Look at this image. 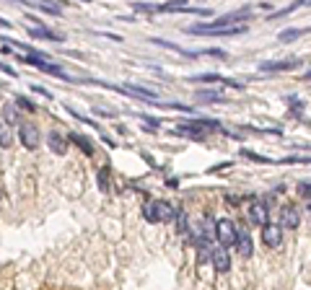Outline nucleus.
Returning <instances> with one entry per match:
<instances>
[{
  "mask_svg": "<svg viewBox=\"0 0 311 290\" xmlns=\"http://www.w3.org/2000/svg\"><path fill=\"white\" fill-rule=\"evenodd\" d=\"M298 192H301V194H306V197H311V184H301V187H298Z\"/></svg>",
  "mask_w": 311,
  "mask_h": 290,
  "instance_id": "nucleus-23",
  "label": "nucleus"
},
{
  "mask_svg": "<svg viewBox=\"0 0 311 290\" xmlns=\"http://www.w3.org/2000/svg\"><path fill=\"white\" fill-rule=\"evenodd\" d=\"M197 98H200V101H223V96L221 94H213V91H200Z\"/></svg>",
  "mask_w": 311,
  "mask_h": 290,
  "instance_id": "nucleus-18",
  "label": "nucleus"
},
{
  "mask_svg": "<svg viewBox=\"0 0 311 290\" xmlns=\"http://www.w3.org/2000/svg\"><path fill=\"white\" fill-rule=\"evenodd\" d=\"M47 145H50L52 153H57V156H65V153H68V140L62 138V135H57V132H50Z\"/></svg>",
  "mask_w": 311,
  "mask_h": 290,
  "instance_id": "nucleus-10",
  "label": "nucleus"
},
{
  "mask_svg": "<svg viewBox=\"0 0 311 290\" xmlns=\"http://www.w3.org/2000/svg\"><path fill=\"white\" fill-rule=\"evenodd\" d=\"M301 34H304L301 29H285V31H280L278 39H280V42H290V39H298Z\"/></svg>",
  "mask_w": 311,
  "mask_h": 290,
  "instance_id": "nucleus-17",
  "label": "nucleus"
},
{
  "mask_svg": "<svg viewBox=\"0 0 311 290\" xmlns=\"http://www.w3.org/2000/svg\"><path fill=\"white\" fill-rule=\"evenodd\" d=\"M3 120L11 124V122H18V109H16V104H5L3 106Z\"/></svg>",
  "mask_w": 311,
  "mask_h": 290,
  "instance_id": "nucleus-16",
  "label": "nucleus"
},
{
  "mask_svg": "<svg viewBox=\"0 0 311 290\" xmlns=\"http://www.w3.org/2000/svg\"><path fill=\"white\" fill-rule=\"evenodd\" d=\"M189 34H205V36H239L246 31V26H215V29H205V26H189Z\"/></svg>",
  "mask_w": 311,
  "mask_h": 290,
  "instance_id": "nucleus-2",
  "label": "nucleus"
},
{
  "mask_svg": "<svg viewBox=\"0 0 311 290\" xmlns=\"http://www.w3.org/2000/svg\"><path fill=\"white\" fill-rule=\"evenodd\" d=\"M177 220H179V231L184 233V231H187V215H184V213L179 210V213H177Z\"/></svg>",
  "mask_w": 311,
  "mask_h": 290,
  "instance_id": "nucleus-21",
  "label": "nucleus"
},
{
  "mask_svg": "<svg viewBox=\"0 0 311 290\" xmlns=\"http://www.w3.org/2000/svg\"><path fill=\"white\" fill-rule=\"evenodd\" d=\"M70 143H76L80 150L86 153V156H94V148H91V140H86L83 135H78V132H70V138H68Z\"/></svg>",
  "mask_w": 311,
  "mask_h": 290,
  "instance_id": "nucleus-13",
  "label": "nucleus"
},
{
  "mask_svg": "<svg viewBox=\"0 0 311 290\" xmlns=\"http://www.w3.org/2000/svg\"><path fill=\"white\" fill-rule=\"evenodd\" d=\"M0 26H11V21H5V18H0Z\"/></svg>",
  "mask_w": 311,
  "mask_h": 290,
  "instance_id": "nucleus-25",
  "label": "nucleus"
},
{
  "mask_svg": "<svg viewBox=\"0 0 311 290\" xmlns=\"http://www.w3.org/2000/svg\"><path fill=\"white\" fill-rule=\"evenodd\" d=\"M262 241L267 243L270 249H278L280 243H283V225L278 223H264L262 225Z\"/></svg>",
  "mask_w": 311,
  "mask_h": 290,
  "instance_id": "nucleus-4",
  "label": "nucleus"
},
{
  "mask_svg": "<svg viewBox=\"0 0 311 290\" xmlns=\"http://www.w3.org/2000/svg\"><path fill=\"white\" fill-rule=\"evenodd\" d=\"M13 145V132L11 127H8V122L0 124V148H11Z\"/></svg>",
  "mask_w": 311,
  "mask_h": 290,
  "instance_id": "nucleus-15",
  "label": "nucleus"
},
{
  "mask_svg": "<svg viewBox=\"0 0 311 290\" xmlns=\"http://www.w3.org/2000/svg\"><path fill=\"white\" fill-rule=\"evenodd\" d=\"M156 207V218H158V223H169L177 218V210H174L171 202H163V199H158V202H153Z\"/></svg>",
  "mask_w": 311,
  "mask_h": 290,
  "instance_id": "nucleus-8",
  "label": "nucleus"
},
{
  "mask_svg": "<svg viewBox=\"0 0 311 290\" xmlns=\"http://www.w3.org/2000/svg\"><path fill=\"white\" fill-rule=\"evenodd\" d=\"M236 236H239V225H236L233 220H228V218L215 220V239H218V243H223V246H233Z\"/></svg>",
  "mask_w": 311,
  "mask_h": 290,
  "instance_id": "nucleus-1",
  "label": "nucleus"
},
{
  "mask_svg": "<svg viewBox=\"0 0 311 290\" xmlns=\"http://www.w3.org/2000/svg\"><path fill=\"white\" fill-rule=\"evenodd\" d=\"M298 65V60H285V62H259V70L264 72H275V70H293Z\"/></svg>",
  "mask_w": 311,
  "mask_h": 290,
  "instance_id": "nucleus-11",
  "label": "nucleus"
},
{
  "mask_svg": "<svg viewBox=\"0 0 311 290\" xmlns=\"http://www.w3.org/2000/svg\"><path fill=\"white\" fill-rule=\"evenodd\" d=\"M106 174H109L106 169L99 171V187H102V189H109V184H106Z\"/></svg>",
  "mask_w": 311,
  "mask_h": 290,
  "instance_id": "nucleus-22",
  "label": "nucleus"
},
{
  "mask_svg": "<svg viewBox=\"0 0 311 290\" xmlns=\"http://www.w3.org/2000/svg\"><path fill=\"white\" fill-rule=\"evenodd\" d=\"M306 78H311V72H306Z\"/></svg>",
  "mask_w": 311,
  "mask_h": 290,
  "instance_id": "nucleus-26",
  "label": "nucleus"
},
{
  "mask_svg": "<svg viewBox=\"0 0 311 290\" xmlns=\"http://www.w3.org/2000/svg\"><path fill=\"white\" fill-rule=\"evenodd\" d=\"M83 3H88V0H83Z\"/></svg>",
  "mask_w": 311,
  "mask_h": 290,
  "instance_id": "nucleus-27",
  "label": "nucleus"
},
{
  "mask_svg": "<svg viewBox=\"0 0 311 290\" xmlns=\"http://www.w3.org/2000/svg\"><path fill=\"white\" fill-rule=\"evenodd\" d=\"M249 218H252V223H257V225L270 223V213H267V207H264L262 202L249 205Z\"/></svg>",
  "mask_w": 311,
  "mask_h": 290,
  "instance_id": "nucleus-9",
  "label": "nucleus"
},
{
  "mask_svg": "<svg viewBox=\"0 0 311 290\" xmlns=\"http://www.w3.org/2000/svg\"><path fill=\"white\" fill-rule=\"evenodd\" d=\"M143 215H145V220L148 223H158V218H156V207H153V202H148L143 207Z\"/></svg>",
  "mask_w": 311,
  "mask_h": 290,
  "instance_id": "nucleus-19",
  "label": "nucleus"
},
{
  "mask_svg": "<svg viewBox=\"0 0 311 290\" xmlns=\"http://www.w3.org/2000/svg\"><path fill=\"white\" fill-rule=\"evenodd\" d=\"M18 138H21V145H24V148H29V150H36V148H39V143H42L39 130H36L34 124H26V122H21Z\"/></svg>",
  "mask_w": 311,
  "mask_h": 290,
  "instance_id": "nucleus-3",
  "label": "nucleus"
},
{
  "mask_svg": "<svg viewBox=\"0 0 311 290\" xmlns=\"http://www.w3.org/2000/svg\"><path fill=\"white\" fill-rule=\"evenodd\" d=\"M280 225L283 228H298L301 225V213L296 210V207H283L280 210Z\"/></svg>",
  "mask_w": 311,
  "mask_h": 290,
  "instance_id": "nucleus-6",
  "label": "nucleus"
},
{
  "mask_svg": "<svg viewBox=\"0 0 311 290\" xmlns=\"http://www.w3.org/2000/svg\"><path fill=\"white\" fill-rule=\"evenodd\" d=\"M16 104H21V106L26 109V112H36V106L29 101V98H24V96H18V98H16Z\"/></svg>",
  "mask_w": 311,
  "mask_h": 290,
  "instance_id": "nucleus-20",
  "label": "nucleus"
},
{
  "mask_svg": "<svg viewBox=\"0 0 311 290\" xmlns=\"http://www.w3.org/2000/svg\"><path fill=\"white\" fill-rule=\"evenodd\" d=\"M0 70H3V72H8L11 78H16V70H13V68H8V65H3V62H0Z\"/></svg>",
  "mask_w": 311,
  "mask_h": 290,
  "instance_id": "nucleus-24",
  "label": "nucleus"
},
{
  "mask_svg": "<svg viewBox=\"0 0 311 290\" xmlns=\"http://www.w3.org/2000/svg\"><path fill=\"white\" fill-rule=\"evenodd\" d=\"M29 34L34 36V39H52V42H62L60 34H54L50 29H29Z\"/></svg>",
  "mask_w": 311,
  "mask_h": 290,
  "instance_id": "nucleus-14",
  "label": "nucleus"
},
{
  "mask_svg": "<svg viewBox=\"0 0 311 290\" xmlns=\"http://www.w3.org/2000/svg\"><path fill=\"white\" fill-rule=\"evenodd\" d=\"M233 246H236V251H239L244 259H249L252 254H254V241L249 239V233H246V231H239V236H236V243H233Z\"/></svg>",
  "mask_w": 311,
  "mask_h": 290,
  "instance_id": "nucleus-7",
  "label": "nucleus"
},
{
  "mask_svg": "<svg viewBox=\"0 0 311 290\" xmlns=\"http://www.w3.org/2000/svg\"><path fill=\"white\" fill-rule=\"evenodd\" d=\"M210 262H213V267L221 272V275H226V272L231 269V257H228V249L223 246V243L218 249H213V259Z\"/></svg>",
  "mask_w": 311,
  "mask_h": 290,
  "instance_id": "nucleus-5",
  "label": "nucleus"
},
{
  "mask_svg": "<svg viewBox=\"0 0 311 290\" xmlns=\"http://www.w3.org/2000/svg\"><path fill=\"white\" fill-rule=\"evenodd\" d=\"M213 259V246L210 241H197V265H205V262Z\"/></svg>",
  "mask_w": 311,
  "mask_h": 290,
  "instance_id": "nucleus-12",
  "label": "nucleus"
}]
</instances>
